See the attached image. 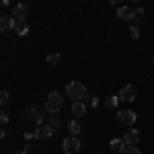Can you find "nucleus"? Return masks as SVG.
<instances>
[{"label": "nucleus", "mask_w": 154, "mask_h": 154, "mask_svg": "<svg viewBox=\"0 0 154 154\" xmlns=\"http://www.w3.org/2000/svg\"><path fill=\"white\" fill-rule=\"evenodd\" d=\"M25 138H27V140H31V138H35V131H33V134H31V131H27V134H25Z\"/></svg>", "instance_id": "obj_25"}, {"label": "nucleus", "mask_w": 154, "mask_h": 154, "mask_svg": "<svg viewBox=\"0 0 154 154\" xmlns=\"http://www.w3.org/2000/svg\"><path fill=\"white\" fill-rule=\"evenodd\" d=\"M11 4V0H2V6H8Z\"/></svg>", "instance_id": "obj_27"}, {"label": "nucleus", "mask_w": 154, "mask_h": 154, "mask_svg": "<svg viewBox=\"0 0 154 154\" xmlns=\"http://www.w3.org/2000/svg\"><path fill=\"white\" fill-rule=\"evenodd\" d=\"M103 103H105L107 107H115L117 103H121V101H119V97H115V95H109V97H105V101H103Z\"/></svg>", "instance_id": "obj_17"}, {"label": "nucleus", "mask_w": 154, "mask_h": 154, "mask_svg": "<svg viewBox=\"0 0 154 154\" xmlns=\"http://www.w3.org/2000/svg\"><path fill=\"white\" fill-rule=\"evenodd\" d=\"M130 37L131 39H138L140 37V23H134L130 27Z\"/></svg>", "instance_id": "obj_18"}, {"label": "nucleus", "mask_w": 154, "mask_h": 154, "mask_svg": "<svg viewBox=\"0 0 154 154\" xmlns=\"http://www.w3.org/2000/svg\"><path fill=\"white\" fill-rule=\"evenodd\" d=\"M121 154H140V148L138 146H125V150Z\"/></svg>", "instance_id": "obj_20"}, {"label": "nucleus", "mask_w": 154, "mask_h": 154, "mask_svg": "<svg viewBox=\"0 0 154 154\" xmlns=\"http://www.w3.org/2000/svg\"><path fill=\"white\" fill-rule=\"evenodd\" d=\"M123 140H125L128 146H136V144L140 142V131L138 130H128L125 136H123Z\"/></svg>", "instance_id": "obj_10"}, {"label": "nucleus", "mask_w": 154, "mask_h": 154, "mask_svg": "<svg viewBox=\"0 0 154 154\" xmlns=\"http://www.w3.org/2000/svg\"><path fill=\"white\" fill-rule=\"evenodd\" d=\"M14 154H27V150H19V152H14Z\"/></svg>", "instance_id": "obj_28"}, {"label": "nucleus", "mask_w": 154, "mask_h": 154, "mask_svg": "<svg viewBox=\"0 0 154 154\" xmlns=\"http://www.w3.org/2000/svg\"><path fill=\"white\" fill-rule=\"evenodd\" d=\"M0 103H2V105H6V103H8V93H6V91H2V93H0Z\"/></svg>", "instance_id": "obj_21"}, {"label": "nucleus", "mask_w": 154, "mask_h": 154, "mask_svg": "<svg viewBox=\"0 0 154 154\" xmlns=\"http://www.w3.org/2000/svg\"><path fill=\"white\" fill-rule=\"evenodd\" d=\"M109 2H111V4H121L123 0H109Z\"/></svg>", "instance_id": "obj_26"}, {"label": "nucleus", "mask_w": 154, "mask_h": 154, "mask_svg": "<svg viewBox=\"0 0 154 154\" xmlns=\"http://www.w3.org/2000/svg\"><path fill=\"white\" fill-rule=\"evenodd\" d=\"M12 29L17 31V35H27L29 33L27 19H23V17H12Z\"/></svg>", "instance_id": "obj_6"}, {"label": "nucleus", "mask_w": 154, "mask_h": 154, "mask_svg": "<svg viewBox=\"0 0 154 154\" xmlns=\"http://www.w3.org/2000/svg\"><path fill=\"white\" fill-rule=\"evenodd\" d=\"M88 105L97 107V105H99V97H91V99H88Z\"/></svg>", "instance_id": "obj_24"}, {"label": "nucleus", "mask_w": 154, "mask_h": 154, "mask_svg": "<svg viewBox=\"0 0 154 154\" xmlns=\"http://www.w3.org/2000/svg\"><path fill=\"white\" fill-rule=\"evenodd\" d=\"M0 121H2V125H6V123H8V113H6V111H2V113H0Z\"/></svg>", "instance_id": "obj_22"}, {"label": "nucleus", "mask_w": 154, "mask_h": 154, "mask_svg": "<svg viewBox=\"0 0 154 154\" xmlns=\"http://www.w3.org/2000/svg\"><path fill=\"white\" fill-rule=\"evenodd\" d=\"M109 146H111V150H113V152H123L128 144H125V140H119V138H115V140H111V144H109Z\"/></svg>", "instance_id": "obj_13"}, {"label": "nucleus", "mask_w": 154, "mask_h": 154, "mask_svg": "<svg viewBox=\"0 0 154 154\" xmlns=\"http://www.w3.org/2000/svg\"><path fill=\"white\" fill-rule=\"evenodd\" d=\"M80 130H82V128H80V123H78L76 119H72L70 123H68V131H70V136H78Z\"/></svg>", "instance_id": "obj_15"}, {"label": "nucleus", "mask_w": 154, "mask_h": 154, "mask_svg": "<svg viewBox=\"0 0 154 154\" xmlns=\"http://www.w3.org/2000/svg\"><path fill=\"white\" fill-rule=\"evenodd\" d=\"M0 27H2V31H8V29H12V17H8V14H2V19H0Z\"/></svg>", "instance_id": "obj_14"}, {"label": "nucleus", "mask_w": 154, "mask_h": 154, "mask_svg": "<svg viewBox=\"0 0 154 154\" xmlns=\"http://www.w3.org/2000/svg\"><path fill=\"white\" fill-rule=\"evenodd\" d=\"M48 125H49V128H51L54 131H58L60 128H62V121H60V119L56 117V115H51V117L48 119Z\"/></svg>", "instance_id": "obj_16"}, {"label": "nucleus", "mask_w": 154, "mask_h": 154, "mask_svg": "<svg viewBox=\"0 0 154 154\" xmlns=\"http://www.w3.org/2000/svg\"><path fill=\"white\" fill-rule=\"evenodd\" d=\"M62 105H64V97L60 95L58 91H51L48 95V99H45V111L56 115L58 111H62Z\"/></svg>", "instance_id": "obj_1"}, {"label": "nucleus", "mask_w": 154, "mask_h": 154, "mask_svg": "<svg viewBox=\"0 0 154 154\" xmlns=\"http://www.w3.org/2000/svg\"><path fill=\"white\" fill-rule=\"evenodd\" d=\"M27 12H29V4H25V2H19L17 6H14V11H12V17H27Z\"/></svg>", "instance_id": "obj_12"}, {"label": "nucleus", "mask_w": 154, "mask_h": 154, "mask_svg": "<svg viewBox=\"0 0 154 154\" xmlns=\"http://www.w3.org/2000/svg\"><path fill=\"white\" fill-rule=\"evenodd\" d=\"M134 2H140V0H134Z\"/></svg>", "instance_id": "obj_29"}, {"label": "nucleus", "mask_w": 154, "mask_h": 154, "mask_svg": "<svg viewBox=\"0 0 154 154\" xmlns=\"http://www.w3.org/2000/svg\"><path fill=\"white\" fill-rule=\"evenodd\" d=\"M54 134H56V131H54V130H51V128L48 125V123H45V125H37V130H35V138L39 140V142H45V140H49V138H51Z\"/></svg>", "instance_id": "obj_7"}, {"label": "nucleus", "mask_w": 154, "mask_h": 154, "mask_svg": "<svg viewBox=\"0 0 154 154\" xmlns=\"http://www.w3.org/2000/svg\"><path fill=\"white\" fill-rule=\"evenodd\" d=\"M60 60H62V56H60V54H49L48 58H45V62H49L51 66H58Z\"/></svg>", "instance_id": "obj_19"}, {"label": "nucleus", "mask_w": 154, "mask_h": 154, "mask_svg": "<svg viewBox=\"0 0 154 154\" xmlns=\"http://www.w3.org/2000/svg\"><path fill=\"white\" fill-rule=\"evenodd\" d=\"M144 14H146V11H144V8H138V11H136V19H138V21H142Z\"/></svg>", "instance_id": "obj_23"}, {"label": "nucleus", "mask_w": 154, "mask_h": 154, "mask_svg": "<svg viewBox=\"0 0 154 154\" xmlns=\"http://www.w3.org/2000/svg\"><path fill=\"white\" fill-rule=\"evenodd\" d=\"M117 19L119 21H134L136 19V11H131L130 6H121L117 11Z\"/></svg>", "instance_id": "obj_9"}, {"label": "nucleus", "mask_w": 154, "mask_h": 154, "mask_svg": "<svg viewBox=\"0 0 154 154\" xmlns=\"http://www.w3.org/2000/svg\"><path fill=\"white\" fill-rule=\"evenodd\" d=\"M117 119H119V123H123V125H134L136 123V113L130 111V109H123V111L117 113Z\"/></svg>", "instance_id": "obj_8"}, {"label": "nucleus", "mask_w": 154, "mask_h": 154, "mask_svg": "<svg viewBox=\"0 0 154 154\" xmlns=\"http://www.w3.org/2000/svg\"><path fill=\"white\" fill-rule=\"evenodd\" d=\"M66 95L70 97L72 101H86L88 95H86V86L82 82H68L66 86Z\"/></svg>", "instance_id": "obj_2"}, {"label": "nucleus", "mask_w": 154, "mask_h": 154, "mask_svg": "<svg viewBox=\"0 0 154 154\" xmlns=\"http://www.w3.org/2000/svg\"><path fill=\"white\" fill-rule=\"evenodd\" d=\"M72 113H74L76 117H82L84 113H86V103H84V101H74V103H72Z\"/></svg>", "instance_id": "obj_11"}, {"label": "nucleus", "mask_w": 154, "mask_h": 154, "mask_svg": "<svg viewBox=\"0 0 154 154\" xmlns=\"http://www.w3.org/2000/svg\"><path fill=\"white\" fill-rule=\"evenodd\" d=\"M27 117L31 119L35 125H43V117H45V111H41L39 107H29L27 109Z\"/></svg>", "instance_id": "obj_5"}, {"label": "nucleus", "mask_w": 154, "mask_h": 154, "mask_svg": "<svg viewBox=\"0 0 154 154\" xmlns=\"http://www.w3.org/2000/svg\"><path fill=\"white\" fill-rule=\"evenodd\" d=\"M62 150L64 154H76L80 150V140H78V136H70V138H66L64 142H62Z\"/></svg>", "instance_id": "obj_3"}, {"label": "nucleus", "mask_w": 154, "mask_h": 154, "mask_svg": "<svg viewBox=\"0 0 154 154\" xmlns=\"http://www.w3.org/2000/svg\"><path fill=\"white\" fill-rule=\"evenodd\" d=\"M136 93H138L136 86H134V84H128V86H123L117 93V97H119L121 103H131V101H136Z\"/></svg>", "instance_id": "obj_4"}]
</instances>
